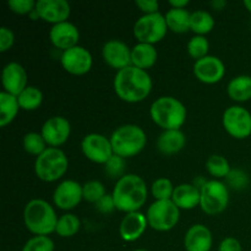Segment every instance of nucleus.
Instances as JSON below:
<instances>
[{
  "label": "nucleus",
  "instance_id": "obj_1",
  "mask_svg": "<svg viewBox=\"0 0 251 251\" xmlns=\"http://www.w3.org/2000/svg\"><path fill=\"white\" fill-rule=\"evenodd\" d=\"M152 90L151 76L146 70L130 65L118 70L114 77V91L118 97L129 103L144 100Z\"/></svg>",
  "mask_w": 251,
  "mask_h": 251
},
{
  "label": "nucleus",
  "instance_id": "obj_2",
  "mask_svg": "<svg viewBox=\"0 0 251 251\" xmlns=\"http://www.w3.org/2000/svg\"><path fill=\"white\" fill-rule=\"evenodd\" d=\"M112 195L118 210L127 213L137 212L146 202V183L136 174H126L118 179Z\"/></svg>",
  "mask_w": 251,
  "mask_h": 251
},
{
  "label": "nucleus",
  "instance_id": "obj_3",
  "mask_svg": "<svg viewBox=\"0 0 251 251\" xmlns=\"http://www.w3.org/2000/svg\"><path fill=\"white\" fill-rule=\"evenodd\" d=\"M58 220L54 208L42 199H33L25 207V225L36 235H48L55 232Z\"/></svg>",
  "mask_w": 251,
  "mask_h": 251
},
{
  "label": "nucleus",
  "instance_id": "obj_4",
  "mask_svg": "<svg viewBox=\"0 0 251 251\" xmlns=\"http://www.w3.org/2000/svg\"><path fill=\"white\" fill-rule=\"evenodd\" d=\"M150 114L152 120L164 130H179L185 123L186 108L176 98L164 96L152 103Z\"/></svg>",
  "mask_w": 251,
  "mask_h": 251
},
{
  "label": "nucleus",
  "instance_id": "obj_5",
  "mask_svg": "<svg viewBox=\"0 0 251 251\" xmlns=\"http://www.w3.org/2000/svg\"><path fill=\"white\" fill-rule=\"evenodd\" d=\"M114 154L127 158L136 156L146 146L147 137L144 130L135 124L122 125L110 136Z\"/></svg>",
  "mask_w": 251,
  "mask_h": 251
},
{
  "label": "nucleus",
  "instance_id": "obj_6",
  "mask_svg": "<svg viewBox=\"0 0 251 251\" xmlns=\"http://www.w3.org/2000/svg\"><path fill=\"white\" fill-rule=\"evenodd\" d=\"M69 166L66 154L56 147H48L34 162V172L43 181L58 180L64 176Z\"/></svg>",
  "mask_w": 251,
  "mask_h": 251
},
{
  "label": "nucleus",
  "instance_id": "obj_7",
  "mask_svg": "<svg viewBox=\"0 0 251 251\" xmlns=\"http://www.w3.org/2000/svg\"><path fill=\"white\" fill-rule=\"evenodd\" d=\"M179 207L172 200H156L147 210L149 226L158 232H167L179 221Z\"/></svg>",
  "mask_w": 251,
  "mask_h": 251
},
{
  "label": "nucleus",
  "instance_id": "obj_8",
  "mask_svg": "<svg viewBox=\"0 0 251 251\" xmlns=\"http://www.w3.org/2000/svg\"><path fill=\"white\" fill-rule=\"evenodd\" d=\"M167 28L166 17L161 12L146 14L135 22L134 34L139 43L153 44L164 38Z\"/></svg>",
  "mask_w": 251,
  "mask_h": 251
},
{
  "label": "nucleus",
  "instance_id": "obj_9",
  "mask_svg": "<svg viewBox=\"0 0 251 251\" xmlns=\"http://www.w3.org/2000/svg\"><path fill=\"white\" fill-rule=\"evenodd\" d=\"M229 194L222 181L208 180L201 188L200 206L207 215H217L223 212L228 206Z\"/></svg>",
  "mask_w": 251,
  "mask_h": 251
},
{
  "label": "nucleus",
  "instance_id": "obj_10",
  "mask_svg": "<svg viewBox=\"0 0 251 251\" xmlns=\"http://www.w3.org/2000/svg\"><path fill=\"white\" fill-rule=\"evenodd\" d=\"M223 126L235 139H245L251 135V114L240 105H232L223 113Z\"/></svg>",
  "mask_w": 251,
  "mask_h": 251
},
{
  "label": "nucleus",
  "instance_id": "obj_11",
  "mask_svg": "<svg viewBox=\"0 0 251 251\" xmlns=\"http://www.w3.org/2000/svg\"><path fill=\"white\" fill-rule=\"evenodd\" d=\"M83 154L96 163H107L114 154L112 142L100 134H88L81 142Z\"/></svg>",
  "mask_w": 251,
  "mask_h": 251
},
{
  "label": "nucleus",
  "instance_id": "obj_12",
  "mask_svg": "<svg viewBox=\"0 0 251 251\" xmlns=\"http://www.w3.org/2000/svg\"><path fill=\"white\" fill-rule=\"evenodd\" d=\"M60 61L68 73L73 75H83L92 68L93 59L87 49L81 46H75L63 51Z\"/></svg>",
  "mask_w": 251,
  "mask_h": 251
},
{
  "label": "nucleus",
  "instance_id": "obj_13",
  "mask_svg": "<svg viewBox=\"0 0 251 251\" xmlns=\"http://www.w3.org/2000/svg\"><path fill=\"white\" fill-rule=\"evenodd\" d=\"M226 66L220 58L213 55H206L196 60L194 64V74L196 77L205 83H216L225 76Z\"/></svg>",
  "mask_w": 251,
  "mask_h": 251
},
{
  "label": "nucleus",
  "instance_id": "obj_14",
  "mask_svg": "<svg viewBox=\"0 0 251 251\" xmlns=\"http://www.w3.org/2000/svg\"><path fill=\"white\" fill-rule=\"evenodd\" d=\"M71 132L70 123L64 117H51L42 126V136L49 146H60L69 139Z\"/></svg>",
  "mask_w": 251,
  "mask_h": 251
},
{
  "label": "nucleus",
  "instance_id": "obj_15",
  "mask_svg": "<svg viewBox=\"0 0 251 251\" xmlns=\"http://www.w3.org/2000/svg\"><path fill=\"white\" fill-rule=\"evenodd\" d=\"M83 199L82 185L75 180H64L54 191V203L61 210H71L76 207Z\"/></svg>",
  "mask_w": 251,
  "mask_h": 251
},
{
  "label": "nucleus",
  "instance_id": "obj_16",
  "mask_svg": "<svg viewBox=\"0 0 251 251\" xmlns=\"http://www.w3.org/2000/svg\"><path fill=\"white\" fill-rule=\"evenodd\" d=\"M102 55L105 63L114 69L122 70L131 65V49L119 39L108 41L103 46Z\"/></svg>",
  "mask_w": 251,
  "mask_h": 251
},
{
  "label": "nucleus",
  "instance_id": "obj_17",
  "mask_svg": "<svg viewBox=\"0 0 251 251\" xmlns=\"http://www.w3.org/2000/svg\"><path fill=\"white\" fill-rule=\"evenodd\" d=\"M34 11L44 21L56 25L70 16V5L66 0H38Z\"/></svg>",
  "mask_w": 251,
  "mask_h": 251
},
{
  "label": "nucleus",
  "instance_id": "obj_18",
  "mask_svg": "<svg viewBox=\"0 0 251 251\" xmlns=\"http://www.w3.org/2000/svg\"><path fill=\"white\" fill-rule=\"evenodd\" d=\"M1 81L5 92L17 97L27 87V74L24 66L11 61L5 65Z\"/></svg>",
  "mask_w": 251,
  "mask_h": 251
},
{
  "label": "nucleus",
  "instance_id": "obj_19",
  "mask_svg": "<svg viewBox=\"0 0 251 251\" xmlns=\"http://www.w3.org/2000/svg\"><path fill=\"white\" fill-rule=\"evenodd\" d=\"M49 38L56 48L68 50V49L77 46L80 33L75 25L65 21L54 25L51 27L50 32H49Z\"/></svg>",
  "mask_w": 251,
  "mask_h": 251
},
{
  "label": "nucleus",
  "instance_id": "obj_20",
  "mask_svg": "<svg viewBox=\"0 0 251 251\" xmlns=\"http://www.w3.org/2000/svg\"><path fill=\"white\" fill-rule=\"evenodd\" d=\"M186 251H210L212 248V234L203 225H195L189 228L184 238Z\"/></svg>",
  "mask_w": 251,
  "mask_h": 251
},
{
  "label": "nucleus",
  "instance_id": "obj_21",
  "mask_svg": "<svg viewBox=\"0 0 251 251\" xmlns=\"http://www.w3.org/2000/svg\"><path fill=\"white\" fill-rule=\"evenodd\" d=\"M147 217L141 212H130L123 218L119 233L125 242H134L139 239L147 227Z\"/></svg>",
  "mask_w": 251,
  "mask_h": 251
},
{
  "label": "nucleus",
  "instance_id": "obj_22",
  "mask_svg": "<svg viewBox=\"0 0 251 251\" xmlns=\"http://www.w3.org/2000/svg\"><path fill=\"white\" fill-rule=\"evenodd\" d=\"M201 190L194 184H180L174 189L172 201L184 210H191L200 205Z\"/></svg>",
  "mask_w": 251,
  "mask_h": 251
},
{
  "label": "nucleus",
  "instance_id": "obj_23",
  "mask_svg": "<svg viewBox=\"0 0 251 251\" xmlns=\"http://www.w3.org/2000/svg\"><path fill=\"white\" fill-rule=\"evenodd\" d=\"M186 137L180 130H164L157 140V147L163 154H174L185 146Z\"/></svg>",
  "mask_w": 251,
  "mask_h": 251
},
{
  "label": "nucleus",
  "instance_id": "obj_24",
  "mask_svg": "<svg viewBox=\"0 0 251 251\" xmlns=\"http://www.w3.org/2000/svg\"><path fill=\"white\" fill-rule=\"evenodd\" d=\"M157 56L158 55H157V50L153 44L137 43L131 49V64L142 70L154 65Z\"/></svg>",
  "mask_w": 251,
  "mask_h": 251
},
{
  "label": "nucleus",
  "instance_id": "obj_25",
  "mask_svg": "<svg viewBox=\"0 0 251 251\" xmlns=\"http://www.w3.org/2000/svg\"><path fill=\"white\" fill-rule=\"evenodd\" d=\"M228 95L233 100L245 102L251 100V76L239 75L228 83Z\"/></svg>",
  "mask_w": 251,
  "mask_h": 251
},
{
  "label": "nucleus",
  "instance_id": "obj_26",
  "mask_svg": "<svg viewBox=\"0 0 251 251\" xmlns=\"http://www.w3.org/2000/svg\"><path fill=\"white\" fill-rule=\"evenodd\" d=\"M191 14L186 9H176L172 7L166 14V22L169 29L176 33H185L190 29Z\"/></svg>",
  "mask_w": 251,
  "mask_h": 251
},
{
  "label": "nucleus",
  "instance_id": "obj_27",
  "mask_svg": "<svg viewBox=\"0 0 251 251\" xmlns=\"http://www.w3.org/2000/svg\"><path fill=\"white\" fill-rule=\"evenodd\" d=\"M20 109L16 96L2 91L0 93V126H5L14 120Z\"/></svg>",
  "mask_w": 251,
  "mask_h": 251
},
{
  "label": "nucleus",
  "instance_id": "obj_28",
  "mask_svg": "<svg viewBox=\"0 0 251 251\" xmlns=\"http://www.w3.org/2000/svg\"><path fill=\"white\" fill-rule=\"evenodd\" d=\"M215 27V20L212 15L203 10H196L191 12L190 16V29L195 32L198 36L208 33Z\"/></svg>",
  "mask_w": 251,
  "mask_h": 251
},
{
  "label": "nucleus",
  "instance_id": "obj_29",
  "mask_svg": "<svg viewBox=\"0 0 251 251\" xmlns=\"http://www.w3.org/2000/svg\"><path fill=\"white\" fill-rule=\"evenodd\" d=\"M20 108L24 110H34L43 102V93L34 86H27L19 96H17Z\"/></svg>",
  "mask_w": 251,
  "mask_h": 251
},
{
  "label": "nucleus",
  "instance_id": "obj_30",
  "mask_svg": "<svg viewBox=\"0 0 251 251\" xmlns=\"http://www.w3.org/2000/svg\"><path fill=\"white\" fill-rule=\"evenodd\" d=\"M81 223L77 216L73 215V213H65L58 220L55 232L63 238L73 237L78 232Z\"/></svg>",
  "mask_w": 251,
  "mask_h": 251
},
{
  "label": "nucleus",
  "instance_id": "obj_31",
  "mask_svg": "<svg viewBox=\"0 0 251 251\" xmlns=\"http://www.w3.org/2000/svg\"><path fill=\"white\" fill-rule=\"evenodd\" d=\"M206 168L211 176L216 178H225L230 173V167L227 159L220 154H212L206 161Z\"/></svg>",
  "mask_w": 251,
  "mask_h": 251
},
{
  "label": "nucleus",
  "instance_id": "obj_32",
  "mask_svg": "<svg viewBox=\"0 0 251 251\" xmlns=\"http://www.w3.org/2000/svg\"><path fill=\"white\" fill-rule=\"evenodd\" d=\"M47 146L46 140L43 139L42 134L38 132H28L24 136V147L28 153L39 156L43 153L48 147Z\"/></svg>",
  "mask_w": 251,
  "mask_h": 251
},
{
  "label": "nucleus",
  "instance_id": "obj_33",
  "mask_svg": "<svg viewBox=\"0 0 251 251\" xmlns=\"http://www.w3.org/2000/svg\"><path fill=\"white\" fill-rule=\"evenodd\" d=\"M173 184L169 179L159 178L152 184V195L156 200H172L174 193Z\"/></svg>",
  "mask_w": 251,
  "mask_h": 251
},
{
  "label": "nucleus",
  "instance_id": "obj_34",
  "mask_svg": "<svg viewBox=\"0 0 251 251\" xmlns=\"http://www.w3.org/2000/svg\"><path fill=\"white\" fill-rule=\"evenodd\" d=\"M83 199L88 202L97 203L103 196H105V189L100 181L91 180L82 185Z\"/></svg>",
  "mask_w": 251,
  "mask_h": 251
},
{
  "label": "nucleus",
  "instance_id": "obj_35",
  "mask_svg": "<svg viewBox=\"0 0 251 251\" xmlns=\"http://www.w3.org/2000/svg\"><path fill=\"white\" fill-rule=\"evenodd\" d=\"M210 44L208 41L203 36H195L189 41L188 43V51L190 56L195 58L196 60L201 58H205L207 55Z\"/></svg>",
  "mask_w": 251,
  "mask_h": 251
},
{
  "label": "nucleus",
  "instance_id": "obj_36",
  "mask_svg": "<svg viewBox=\"0 0 251 251\" xmlns=\"http://www.w3.org/2000/svg\"><path fill=\"white\" fill-rule=\"evenodd\" d=\"M22 251H54V243L48 235H36L27 240Z\"/></svg>",
  "mask_w": 251,
  "mask_h": 251
},
{
  "label": "nucleus",
  "instance_id": "obj_37",
  "mask_svg": "<svg viewBox=\"0 0 251 251\" xmlns=\"http://www.w3.org/2000/svg\"><path fill=\"white\" fill-rule=\"evenodd\" d=\"M125 169V162L124 158L118 154H113L109 158V161L105 163V173L110 176V178H118V176H124L123 173H124Z\"/></svg>",
  "mask_w": 251,
  "mask_h": 251
},
{
  "label": "nucleus",
  "instance_id": "obj_38",
  "mask_svg": "<svg viewBox=\"0 0 251 251\" xmlns=\"http://www.w3.org/2000/svg\"><path fill=\"white\" fill-rule=\"evenodd\" d=\"M36 4L37 2H34L33 0H9L7 1L10 9L15 14L19 15L28 14V12L33 11V9L36 10Z\"/></svg>",
  "mask_w": 251,
  "mask_h": 251
},
{
  "label": "nucleus",
  "instance_id": "obj_39",
  "mask_svg": "<svg viewBox=\"0 0 251 251\" xmlns=\"http://www.w3.org/2000/svg\"><path fill=\"white\" fill-rule=\"evenodd\" d=\"M15 36L14 32L7 27H1L0 28V51H6L14 44Z\"/></svg>",
  "mask_w": 251,
  "mask_h": 251
},
{
  "label": "nucleus",
  "instance_id": "obj_40",
  "mask_svg": "<svg viewBox=\"0 0 251 251\" xmlns=\"http://www.w3.org/2000/svg\"><path fill=\"white\" fill-rule=\"evenodd\" d=\"M227 178L228 180H229L230 185L234 186V188H244L248 184L247 174L243 173L242 171H230L229 176H228Z\"/></svg>",
  "mask_w": 251,
  "mask_h": 251
},
{
  "label": "nucleus",
  "instance_id": "obj_41",
  "mask_svg": "<svg viewBox=\"0 0 251 251\" xmlns=\"http://www.w3.org/2000/svg\"><path fill=\"white\" fill-rule=\"evenodd\" d=\"M97 206V210L100 211L102 213H110L115 207L114 199H113V195H105L96 203Z\"/></svg>",
  "mask_w": 251,
  "mask_h": 251
},
{
  "label": "nucleus",
  "instance_id": "obj_42",
  "mask_svg": "<svg viewBox=\"0 0 251 251\" xmlns=\"http://www.w3.org/2000/svg\"><path fill=\"white\" fill-rule=\"evenodd\" d=\"M137 7H140L141 11L146 14H154V12H158L159 4L156 0H136L135 1Z\"/></svg>",
  "mask_w": 251,
  "mask_h": 251
},
{
  "label": "nucleus",
  "instance_id": "obj_43",
  "mask_svg": "<svg viewBox=\"0 0 251 251\" xmlns=\"http://www.w3.org/2000/svg\"><path fill=\"white\" fill-rule=\"evenodd\" d=\"M218 251H242V245L235 238H226L221 242Z\"/></svg>",
  "mask_w": 251,
  "mask_h": 251
},
{
  "label": "nucleus",
  "instance_id": "obj_44",
  "mask_svg": "<svg viewBox=\"0 0 251 251\" xmlns=\"http://www.w3.org/2000/svg\"><path fill=\"white\" fill-rule=\"evenodd\" d=\"M169 4L173 7H176V9H185V6L189 4V1L188 0H171Z\"/></svg>",
  "mask_w": 251,
  "mask_h": 251
},
{
  "label": "nucleus",
  "instance_id": "obj_45",
  "mask_svg": "<svg viewBox=\"0 0 251 251\" xmlns=\"http://www.w3.org/2000/svg\"><path fill=\"white\" fill-rule=\"evenodd\" d=\"M211 5L213 7H216V9H221V7H223L226 5V1H218V0H216V1L211 2Z\"/></svg>",
  "mask_w": 251,
  "mask_h": 251
},
{
  "label": "nucleus",
  "instance_id": "obj_46",
  "mask_svg": "<svg viewBox=\"0 0 251 251\" xmlns=\"http://www.w3.org/2000/svg\"><path fill=\"white\" fill-rule=\"evenodd\" d=\"M244 5H245V7H247V9L251 12V0H245Z\"/></svg>",
  "mask_w": 251,
  "mask_h": 251
},
{
  "label": "nucleus",
  "instance_id": "obj_47",
  "mask_svg": "<svg viewBox=\"0 0 251 251\" xmlns=\"http://www.w3.org/2000/svg\"><path fill=\"white\" fill-rule=\"evenodd\" d=\"M134 251H147V250H145V249H137V250H134Z\"/></svg>",
  "mask_w": 251,
  "mask_h": 251
}]
</instances>
